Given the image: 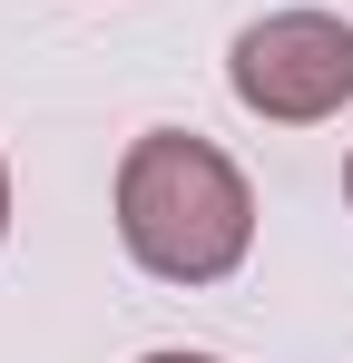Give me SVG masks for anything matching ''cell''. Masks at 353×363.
Listing matches in <instances>:
<instances>
[{
  "label": "cell",
  "mask_w": 353,
  "mask_h": 363,
  "mask_svg": "<svg viewBox=\"0 0 353 363\" xmlns=\"http://www.w3.org/2000/svg\"><path fill=\"white\" fill-rule=\"evenodd\" d=\"M118 236H128V255H138L147 275H167V285H216V275L245 265V245H255V196L235 177V157H216V147L186 138V128H157V138H138L128 167H118Z\"/></svg>",
  "instance_id": "1"
},
{
  "label": "cell",
  "mask_w": 353,
  "mask_h": 363,
  "mask_svg": "<svg viewBox=\"0 0 353 363\" xmlns=\"http://www.w3.org/2000/svg\"><path fill=\"white\" fill-rule=\"evenodd\" d=\"M226 79H235V99H245L255 118L314 128V118H334L353 99V30L334 10H275V20H255V30L235 40Z\"/></svg>",
  "instance_id": "2"
},
{
  "label": "cell",
  "mask_w": 353,
  "mask_h": 363,
  "mask_svg": "<svg viewBox=\"0 0 353 363\" xmlns=\"http://www.w3.org/2000/svg\"><path fill=\"white\" fill-rule=\"evenodd\" d=\"M147 363H216V354H147Z\"/></svg>",
  "instance_id": "3"
},
{
  "label": "cell",
  "mask_w": 353,
  "mask_h": 363,
  "mask_svg": "<svg viewBox=\"0 0 353 363\" xmlns=\"http://www.w3.org/2000/svg\"><path fill=\"white\" fill-rule=\"evenodd\" d=\"M0 236H10V177H0Z\"/></svg>",
  "instance_id": "4"
},
{
  "label": "cell",
  "mask_w": 353,
  "mask_h": 363,
  "mask_svg": "<svg viewBox=\"0 0 353 363\" xmlns=\"http://www.w3.org/2000/svg\"><path fill=\"white\" fill-rule=\"evenodd\" d=\"M344 196H353V167H344Z\"/></svg>",
  "instance_id": "5"
}]
</instances>
